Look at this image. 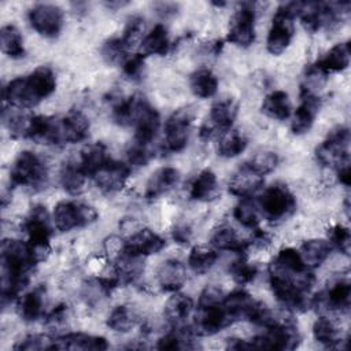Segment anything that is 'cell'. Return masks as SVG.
I'll return each mask as SVG.
<instances>
[{
    "instance_id": "obj_1",
    "label": "cell",
    "mask_w": 351,
    "mask_h": 351,
    "mask_svg": "<svg viewBox=\"0 0 351 351\" xmlns=\"http://www.w3.org/2000/svg\"><path fill=\"white\" fill-rule=\"evenodd\" d=\"M37 261L27 241L4 239L1 241V302H12L26 288Z\"/></svg>"
},
{
    "instance_id": "obj_2",
    "label": "cell",
    "mask_w": 351,
    "mask_h": 351,
    "mask_svg": "<svg viewBox=\"0 0 351 351\" xmlns=\"http://www.w3.org/2000/svg\"><path fill=\"white\" fill-rule=\"evenodd\" d=\"M47 180L48 167L41 156L32 151L18 154L10 169L11 185L38 189L47 184Z\"/></svg>"
},
{
    "instance_id": "obj_3",
    "label": "cell",
    "mask_w": 351,
    "mask_h": 351,
    "mask_svg": "<svg viewBox=\"0 0 351 351\" xmlns=\"http://www.w3.org/2000/svg\"><path fill=\"white\" fill-rule=\"evenodd\" d=\"M23 230L27 234V243L37 263L44 261L51 250L49 239L52 234L51 218L44 206L36 204L30 208L23 221Z\"/></svg>"
},
{
    "instance_id": "obj_4",
    "label": "cell",
    "mask_w": 351,
    "mask_h": 351,
    "mask_svg": "<svg viewBox=\"0 0 351 351\" xmlns=\"http://www.w3.org/2000/svg\"><path fill=\"white\" fill-rule=\"evenodd\" d=\"M299 8L300 1L285 3L277 8L266 40V48L271 55H281L291 44L295 33L293 19L298 16Z\"/></svg>"
},
{
    "instance_id": "obj_5",
    "label": "cell",
    "mask_w": 351,
    "mask_h": 351,
    "mask_svg": "<svg viewBox=\"0 0 351 351\" xmlns=\"http://www.w3.org/2000/svg\"><path fill=\"white\" fill-rule=\"evenodd\" d=\"M315 159L322 166L335 170L350 166V129L347 126L332 129L315 148Z\"/></svg>"
},
{
    "instance_id": "obj_6",
    "label": "cell",
    "mask_w": 351,
    "mask_h": 351,
    "mask_svg": "<svg viewBox=\"0 0 351 351\" xmlns=\"http://www.w3.org/2000/svg\"><path fill=\"white\" fill-rule=\"evenodd\" d=\"M258 206L267 221L278 222L288 218L296 210V199L285 184L276 182L263 191Z\"/></svg>"
},
{
    "instance_id": "obj_7",
    "label": "cell",
    "mask_w": 351,
    "mask_h": 351,
    "mask_svg": "<svg viewBox=\"0 0 351 351\" xmlns=\"http://www.w3.org/2000/svg\"><path fill=\"white\" fill-rule=\"evenodd\" d=\"M96 219V210L92 206L80 202H59L52 213V221L55 223V228L60 232H70L77 228L88 226Z\"/></svg>"
},
{
    "instance_id": "obj_8",
    "label": "cell",
    "mask_w": 351,
    "mask_h": 351,
    "mask_svg": "<svg viewBox=\"0 0 351 351\" xmlns=\"http://www.w3.org/2000/svg\"><path fill=\"white\" fill-rule=\"evenodd\" d=\"M193 117V110L184 107L167 118L165 123V145L169 152H180L186 147Z\"/></svg>"
},
{
    "instance_id": "obj_9",
    "label": "cell",
    "mask_w": 351,
    "mask_h": 351,
    "mask_svg": "<svg viewBox=\"0 0 351 351\" xmlns=\"http://www.w3.org/2000/svg\"><path fill=\"white\" fill-rule=\"evenodd\" d=\"M226 40L237 47L247 48L255 40V10L251 3H241L229 21Z\"/></svg>"
},
{
    "instance_id": "obj_10",
    "label": "cell",
    "mask_w": 351,
    "mask_h": 351,
    "mask_svg": "<svg viewBox=\"0 0 351 351\" xmlns=\"http://www.w3.org/2000/svg\"><path fill=\"white\" fill-rule=\"evenodd\" d=\"M30 26L41 36L53 38L58 37L63 27V11L48 3H40L33 5L27 14Z\"/></svg>"
},
{
    "instance_id": "obj_11",
    "label": "cell",
    "mask_w": 351,
    "mask_h": 351,
    "mask_svg": "<svg viewBox=\"0 0 351 351\" xmlns=\"http://www.w3.org/2000/svg\"><path fill=\"white\" fill-rule=\"evenodd\" d=\"M26 138L45 145L64 144L62 133V119L59 117L48 115L32 117Z\"/></svg>"
},
{
    "instance_id": "obj_12",
    "label": "cell",
    "mask_w": 351,
    "mask_h": 351,
    "mask_svg": "<svg viewBox=\"0 0 351 351\" xmlns=\"http://www.w3.org/2000/svg\"><path fill=\"white\" fill-rule=\"evenodd\" d=\"M3 99L15 108H32L43 99L37 93L29 75L16 77L3 88Z\"/></svg>"
},
{
    "instance_id": "obj_13",
    "label": "cell",
    "mask_w": 351,
    "mask_h": 351,
    "mask_svg": "<svg viewBox=\"0 0 351 351\" xmlns=\"http://www.w3.org/2000/svg\"><path fill=\"white\" fill-rule=\"evenodd\" d=\"M351 299V285L347 278H337L319 295H315L311 299V306L321 307L326 310L347 313L350 310Z\"/></svg>"
},
{
    "instance_id": "obj_14",
    "label": "cell",
    "mask_w": 351,
    "mask_h": 351,
    "mask_svg": "<svg viewBox=\"0 0 351 351\" xmlns=\"http://www.w3.org/2000/svg\"><path fill=\"white\" fill-rule=\"evenodd\" d=\"M234 319L223 307V302L221 304L199 308V315L193 324V332L199 336H213L222 329L232 325Z\"/></svg>"
},
{
    "instance_id": "obj_15",
    "label": "cell",
    "mask_w": 351,
    "mask_h": 351,
    "mask_svg": "<svg viewBox=\"0 0 351 351\" xmlns=\"http://www.w3.org/2000/svg\"><path fill=\"white\" fill-rule=\"evenodd\" d=\"M319 108H321V99L317 96V93L307 90L304 88H300V106L296 108L291 122L292 133L293 134L307 133L311 129Z\"/></svg>"
},
{
    "instance_id": "obj_16",
    "label": "cell",
    "mask_w": 351,
    "mask_h": 351,
    "mask_svg": "<svg viewBox=\"0 0 351 351\" xmlns=\"http://www.w3.org/2000/svg\"><path fill=\"white\" fill-rule=\"evenodd\" d=\"M130 174V166L111 159L107 165H104L97 173L93 174V180L97 188L106 193H114L121 191Z\"/></svg>"
},
{
    "instance_id": "obj_17",
    "label": "cell",
    "mask_w": 351,
    "mask_h": 351,
    "mask_svg": "<svg viewBox=\"0 0 351 351\" xmlns=\"http://www.w3.org/2000/svg\"><path fill=\"white\" fill-rule=\"evenodd\" d=\"M166 241L151 229H140L123 241V252L134 256H148L158 254Z\"/></svg>"
},
{
    "instance_id": "obj_18",
    "label": "cell",
    "mask_w": 351,
    "mask_h": 351,
    "mask_svg": "<svg viewBox=\"0 0 351 351\" xmlns=\"http://www.w3.org/2000/svg\"><path fill=\"white\" fill-rule=\"evenodd\" d=\"M263 176L252 170L247 163H244L229 180L228 189L233 196L240 199L252 197L263 186Z\"/></svg>"
},
{
    "instance_id": "obj_19",
    "label": "cell",
    "mask_w": 351,
    "mask_h": 351,
    "mask_svg": "<svg viewBox=\"0 0 351 351\" xmlns=\"http://www.w3.org/2000/svg\"><path fill=\"white\" fill-rule=\"evenodd\" d=\"M107 348H108V343L104 337L86 335V333H81V332H73V333H66V335L58 336V337H55V343H53V350L100 351V350H107Z\"/></svg>"
},
{
    "instance_id": "obj_20",
    "label": "cell",
    "mask_w": 351,
    "mask_h": 351,
    "mask_svg": "<svg viewBox=\"0 0 351 351\" xmlns=\"http://www.w3.org/2000/svg\"><path fill=\"white\" fill-rule=\"evenodd\" d=\"M133 126H134V140L144 144L152 143L160 126V117H159V112L149 104L148 100L140 108Z\"/></svg>"
},
{
    "instance_id": "obj_21",
    "label": "cell",
    "mask_w": 351,
    "mask_h": 351,
    "mask_svg": "<svg viewBox=\"0 0 351 351\" xmlns=\"http://www.w3.org/2000/svg\"><path fill=\"white\" fill-rule=\"evenodd\" d=\"M180 178H181L180 171L174 167L166 166V167L158 169L155 173L151 174L147 182L145 192H144L145 199L154 200L167 193L180 182Z\"/></svg>"
},
{
    "instance_id": "obj_22",
    "label": "cell",
    "mask_w": 351,
    "mask_h": 351,
    "mask_svg": "<svg viewBox=\"0 0 351 351\" xmlns=\"http://www.w3.org/2000/svg\"><path fill=\"white\" fill-rule=\"evenodd\" d=\"M156 281L159 287L166 292H177L186 281V269L178 259L165 261L158 271Z\"/></svg>"
},
{
    "instance_id": "obj_23",
    "label": "cell",
    "mask_w": 351,
    "mask_h": 351,
    "mask_svg": "<svg viewBox=\"0 0 351 351\" xmlns=\"http://www.w3.org/2000/svg\"><path fill=\"white\" fill-rule=\"evenodd\" d=\"M239 112V104L232 97H222L213 103L210 115H208V123L217 130L226 132L232 128L236 117Z\"/></svg>"
},
{
    "instance_id": "obj_24",
    "label": "cell",
    "mask_w": 351,
    "mask_h": 351,
    "mask_svg": "<svg viewBox=\"0 0 351 351\" xmlns=\"http://www.w3.org/2000/svg\"><path fill=\"white\" fill-rule=\"evenodd\" d=\"M62 119L63 143H80L88 137L89 119L80 110H70Z\"/></svg>"
},
{
    "instance_id": "obj_25",
    "label": "cell",
    "mask_w": 351,
    "mask_h": 351,
    "mask_svg": "<svg viewBox=\"0 0 351 351\" xmlns=\"http://www.w3.org/2000/svg\"><path fill=\"white\" fill-rule=\"evenodd\" d=\"M110 160L111 156L107 147L103 143H92L81 149L78 163L88 177H93Z\"/></svg>"
},
{
    "instance_id": "obj_26",
    "label": "cell",
    "mask_w": 351,
    "mask_h": 351,
    "mask_svg": "<svg viewBox=\"0 0 351 351\" xmlns=\"http://www.w3.org/2000/svg\"><path fill=\"white\" fill-rule=\"evenodd\" d=\"M210 241L215 250L230 251L239 255H243L250 247V241L240 239L236 230L229 225H221L215 228L211 233Z\"/></svg>"
},
{
    "instance_id": "obj_27",
    "label": "cell",
    "mask_w": 351,
    "mask_h": 351,
    "mask_svg": "<svg viewBox=\"0 0 351 351\" xmlns=\"http://www.w3.org/2000/svg\"><path fill=\"white\" fill-rule=\"evenodd\" d=\"M145 101H147L145 96L140 93H134L126 99L118 100L112 106V111H111L112 121L119 126H133L137 118V114Z\"/></svg>"
},
{
    "instance_id": "obj_28",
    "label": "cell",
    "mask_w": 351,
    "mask_h": 351,
    "mask_svg": "<svg viewBox=\"0 0 351 351\" xmlns=\"http://www.w3.org/2000/svg\"><path fill=\"white\" fill-rule=\"evenodd\" d=\"M219 195V185L214 171L202 170L191 184L189 196L197 202H211Z\"/></svg>"
},
{
    "instance_id": "obj_29",
    "label": "cell",
    "mask_w": 351,
    "mask_h": 351,
    "mask_svg": "<svg viewBox=\"0 0 351 351\" xmlns=\"http://www.w3.org/2000/svg\"><path fill=\"white\" fill-rule=\"evenodd\" d=\"M144 271V263L141 256L129 255L122 252L114 259V278L118 284H130L134 282Z\"/></svg>"
},
{
    "instance_id": "obj_30",
    "label": "cell",
    "mask_w": 351,
    "mask_h": 351,
    "mask_svg": "<svg viewBox=\"0 0 351 351\" xmlns=\"http://www.w3.org/2000/svg\"><path fill=\"white\" fill-rule=\"evenodd\" d=\"M193 310V300L189 295L176 292L165 304V317L173 326L184 325Z\"/></svg>"
},
{
    "instance_id": "obj_31",
    "label": "cell",
    "mask_w": 351,
    "mask_h": 351,
    "mask_svg": "<svg viewBox=\"0 0 351 351\" xmlns=\"http://www.w3.org/2000/svg\"><path fill=\"white\" fill-rule=\"evenodd\" d=\"M170 40L166 27L162 23L154 26V29L144 37L138 47V53L145 56L159 55L165 56L169 52Z\"/></svg>"
},
{
    "instance_id": "obj_32",
    "label": "cell",
    "mask_w": 351,
    "mask_h": 351,
    "mask_svg": "<svg viewBox=\"0 0 351 351\" xmlns=\"http://www.w3.org/2000/svg\"><path fill=\"white\" fill-rule=\"evenodd\" d=\"M332 245L329 241L322 239H311L306 240L299 250L300 258L306 267L314 269L321 266L330 255Z\"/></svg>"
},
{
    "instance_id": "obj_33",
    "label": "cell",
    "mask_w": 351,
    "mask_h": 351,
    "mask_svg": "<svg viewBox=\"0 0 351 351\" xmlns=\"http://www.w3.org/2000/svg\"><path fill=\"white\" fill-rule=\"evenodd\" d=\"M44 293L45 288L38 285L32 291L26 292L18 302V313L21 318L26 322L37 321L43 314L44 307Z\"/></svg>"
},
{
    "instance_id": "obj_34",
    "label": "cell",
    "mask_w": 351,
    "mask_h": 351,
    "mask_svg": "<svg viewBox=\"0 0 351 351\" xmlns=\"http://www.w3.org/2000/svg\"><path fill=\"white\" fill-rule=\"evenodd\" d=\"M261 111L269 118L277 121H285L291 117L292 106L288 93L284 90H273L262 101Z\"/></svg>"
},
{
    "instance_id": "obj_35",
    "label": "cell",
    "mask_w": 351,
    "mask_h": 351,
    "mask_svg": "<svg viewBox=\"0 0 351 351\" xmlns=\"http://www.w3.org/2000/svg\"><path fill=\"white\" fill-rule=\"evenodd\" d=\"M196 333L192 328H186L185 325L173 326L170 332L162 336L158 343L156 348L159 350H185V348H196L193 344V336Z\"/></svg>"
},
{
    "instance_id": "obj_36",
    "label": "cell",
    "mask_w": 351,
    "mask_h": 351,
    "mask_svg": "<svg viewBox=\"0 0 351 351\" xmlns=\"http://www.w3.org/2000/svg\"><path fill=\"white\" fill-rule=\"evenodd\" d=\"M313 336L319 344L328 348H340L341 343L346 341L341 337L340 329L328 317H319L315 319L313 325Z\"/></svg>"
},
{
    "instance_id": "obj_37",
    "label": "cell",
    "mask_w": 351,
    "mask_h": 351,
    "mask_svg": "<svg viewBox=\"0 0 351 351\" xmlns=\"http://www.w3.org/2000/svg\"><path fill=\"white\" fill-rule=\"evenodd\" d=\"M307 269L308 267H306L303 263L299 251L295 248H284L278 251L276 258L269 265V270H276L288 276H296Z\"/></svg>"
},
{
    "instance_id": "obj_38",
    "label": "cell",
    "mask_w": 351,
    "mask_h": 351,
    "mask_svg": "<svg viewBox=\"0 0 351 351\" xmlns=\"http://www.w3.org/2000/svg\"><path fill=\"white\" fill-rule=\"evenodd\" d=\"M350 56H351V48L350 43H339L335 47H332L326 55L319 59L317 63L318 66L326 73H336L343 71L350 64Z\"/></svg>"
},
{
    "instance_id": "obj_39",
    "label": "cell",
    "mask_w": 351,
    "mask_h": 351,
    "mask_svg": "<svg viewBox=\"0 0 351 351\" xmlns=\"http://www.w3.org/2000/svg\"><path fill=\"white\" fill-rule=\"evenodd\" d=\"M86 177L88 176L84 173L80 163L71 162V160L66 162L62 166L60 173H59V180H60L63 189L73 196L82 193V191L85 188Z\"/></svg>"
},
{
    "instance_id": "obj_40",
    "label": "cell",
    "mask_w": 351,
    "mask_h": 351,
    "mask_svg": "<svg viewBox=\"0 0 351 351\" xmlns=\"http://www.w3.org/2000/svg\"><path fill=\"white\" fill-rule=\"evenodd\" d=\"M255 299L243 289H234L223 298V307L234 321L247 319Z\"/></svg>"
},
{
    "instance_id": "obj_41",
    "label": "cell",
    "mask_w": 351,
    "mask_h": 351,
    "mask_svg": "<svg viewBox=\"0 0 351 351\" xmlns=\"http://www.w3.org/2000/svg\"><path fill=\"white\" fill-rule=\"evenodd\" d=\"M189 86L195 96L200 99L213 97L218 89V78L208 69H199L191 74Z\"/></svg>"
},
{
    "instance_id": "obj_42",
    "label": "cell",
    "mask_w": 351,
    "mask_h": 351,
    "mask_svg": "<svg viewBox=\"0 0 351 351\" xmlns=\"http://www.w3.org/2000/svg\"><path fill=\"white\" fill-rule=\"evenodd\" d=\"M0 47L3 53L11 59H21L25 56L22 34L14 25H5L0 29Z\"/></svg>"
},
{
    "instance_id": "obj_43",
    "label": "cell",
    "mask_w": 351,
    "mask_h": 351,
    "mask_svg": "<svg viewBox=\"0 0 351 351\" xmlns=\"http://www.w3.org/2000/svg\"><path fill=\"white\" fill-rule=\"evenodd\" d=\"M218 254L215 248L200 244L195 245L188 256V266L196 274L207 273L217 262Z\"/></svg>"
},
{
    "instance_id": "obj_44",
    "label": "cell",
    "mask_w": 351,
    "mask_h": 351,
    "mask_svg": "<svg viewBox=\"0 0 351 351\" xmlns=\"http://www.w3.org/2000/svg\"><path fill=\"white\" fill-rule=\"evenodd\" d=\"M247 137L237 129H228L222 133L218 143V154L223 158L239 156L247 148Z\"/></svg>"
},
{
    "instance_id": "obj_45",
    "label": "cell",
    "mask_w": 351,
    "mask_h": 351,
    "mask_svg": "<svg viewBox=\"0 0 351 351\" xmlns=\"http://www.w3.org/2000/svg\"><path fill=\"white\" fill-rule=\"evenodd\" d=\"M106 324L114 332L126 333L132 330V328L137 324V315L132 307L126 304H121L111 310Z\"/></svg>"
},
{
    "instance_id": "obj_46",
    "label": "cell",
    "mask_w": 351,
    "mask_h": 351,
    "mask_svg": "<svg viewBox=\"0 0 351 351\" xmlns=\"http://www.w3.org/2000/svg\"><path fill=\"white\" fill-rule=\"evenodd\" d=\"M233 218L244 228L255 229L259 225L261 211L251 197L241 199L233 208Z\"/></svg>"
},
{
    "instance_id": "obj_47",
    "label": "cell",
    "mask_w": 351,
    "mask_h": 351,
    "mask_svg": "<svg viewBox=\"0 0 351 351\" xmlns=\"http://www.w3.org/2000/svg\"><path fill=\"white\" fill-rule=\"evenodd\" d=\"M29 78L32 84L34 85L36 90L38 92L41 99H45L51 96L55 92L56 88V77L55 73L52 71L51 67L48 66H38L34 69L30 74Z\"/></svg>"
},
{
    "instance_id": "obj_48",
    "label": "cell",
    "mask_w": 351,
    "mask_h": 351,
    "mask_svg": "<svg viewBox=\"0 0 351 351\" xmlns=\"http://www.w3.org/2000/svg\"><path fill=\"white\" fill-rule=\"evenodd\" d=\"M144 32H145L144 18L136 15L128 21V23L123 29V33L121 36V41L123 43V45L126 47L128 51L133 49L134 47H140L141 41L145 37Z\"/></svg>"
},
{
    "instance_id": "obj_49",
    "label": "cell",
    "mask_w": 351,
    "mask_h": 351,
    "mask_svg": "<svg viewBox=\"0 0 351 351\" xmlns=\"http://www.w3.org/2000/svg\"><path fill=\"white\" fill-rule=\"evenodd\" d=\"M129 51L121 41V37H112L104 41L101 45V56L106 63L108 64H123L128 56Z\"/></svg>"
},
{
    "instance_id": "obj_50",
    "label": "cell",
    "mask_w": 351,
    "mask_h": 351,
    "mask_svg": "<svg viewBox=\"0 0 351 351\" xmlns=\"http://www.w3.org/2000/svg\"><path fill=\"white\" fill-rule=\"evenodd\" d=\"M229 273L237 284L247 285L252 282L258 276V267L256 265L247 262L245 258L240 255V258L229 266Z\"/></svg>"
},
{
    "instance_id": "obj_51",
    "label": "cell",
    "mask_w": 351,
    "mask_h": 351,
    "mask_svg": "<svg viewBox=\"0 0 351 351\" xmlns=\"http://www.w3.org/2000/svg\"><path fill=\"white\" fill-rule=\"evenodd\" d=\"M30 119L32 117L26 115V114H21V112H8L5 108L3 111V122L7 128V130L10 132V134L12 137H23L26 138V133L30 125Z\"/></svg>"
},
{
    "instance_id": "obj_52",
    "label": "cell",
    "mask_w": 351,
    "mask_h": 351,
    "mask_svg": "<svg viewBox=\"0 0 351 351\" xmlns=\"http://www.w3.org/2000/svg\"><path fill=\"white\" fill-rule=\"evenodd\" d=\"M247 165L261 176H265L276 169L278 165V155L273 151H259L247 162Z\"/></svg>"
},
{
    "instance_id": "obj_53",
    "label": "cell",
    "mask_w": 351,
    "mask_h": 351,
    "mask_svg": "<svg viewBox=\"0 0 351 351\" xmlns=\"http://www.w3.org/2000/svg\"><path fill=\"white\" fill-rule=\"evenodd\" d=\"M55 339H51L47 335H27L23 339L18 340L14 346V350L19 351H41V350H53Z\"/></svg>"
},
{
    "instance_id": "obj_54",
    "label": "cell",
    "mask_w": 351,
    "mask_h": 351,
    "mask_svg": "<svg viewBox=\"0 0 351 351\" xmlns=\"http://www.w3.org/2000/svg\"><path fill=\"white\" fill-rule=\"evenodd\" d=\"M126 156H128L129 166L141 167V166H145L154 155H152V151L149 149V144H144L137 140H133V143H130V145L128 147Z\"/></svg>"
},
{
    "instance_id": "obj_55",
    "label": "cell",
    "mask_w": 351,
    "mask_h": 351,
    "mask_svg": "<svg viewBox=\"0 0 351 351\" xmlns=\"http://www.w3.org/2000/svg\"><path fill=\"white\" fill-rule=\"evenodd\" d=\"M329 243L333 244L340 252L344 255H350V245H351V234L348 228L343 225H335L329 230Z\"/></svg>"
},
{
    "instance_id": "obj_56",
    "label": "cell",
    "mask_w": 351,
    "mask_h": 351,
    "mask_svg": "<svg viewBox=\"0 0 351 351\" xmlns=\"http://www.w3.org/2000/svg\"><path fill=\"white\" fill-rule=\"evenodd\" d=\"M123 74L132 80V81H138L143 77L144 73V56L140 55L138 52L129 56L125 63L122 64Z\"/></svg>"
},
{
    "instance_id": "obj_57",
    "label": "cell",
    "mask_w": 351,
    "mask_h": 351,
    "mask_svg": "<svg viewBox=\"0 0 351 351\" xmlns=\"http://www.w3.org/2000/svg\"><path fill=\"white\" fill-rule=\"evenodd\" d=\"M223 292L221 288H218L217 285H207L199 296L197 300V306L199 308H206V307H213L217 304H221L223 302Z\"/></svg>"
},
{
    "instance_id": "obj_58",
    "label": "cell",
    "mask_w": 351,
    "mask_h": 351,
    "mask_svg": "<svg viewBox=\"0 0 351 351\" xmlns=\"http://www.w3.org/2000/svg\"><path fill=\"white\" fill-rule=\"evenodd\" d=\"M67 318V306L66 304H59L56 306L48 315H47V325L52 328H59L66 322Z\"/></svg>"
},
{
    "instance_id": "obj_59",
    "label": "cell",
    "mask_w": 351,
    "mask_h": 351,
    "mask_svg": "<svg viewBox=\"0 0 351 351\" xmlns=\"http://www.w3.org/2000/svg\"><path fill=\"white\" fill-rule=\"evenodd\" d=\"M171 237L178 244H186L191 241L192 230L186 223H177L171 230Z\"/></svg>"
},
{
    "instance_id": "obj_60",
    "label": "cell",
    "mask_w": 351,
    "mask_h": 351,
    "mask_svg": "<svg viewBox=\"0 0 351 351\" xmlns=\"http://www.w3.org/2000/svg\"><path fill=\"white\" fill-rule=\"evenodd\" d=\"M177 8H178V5L174 4V3H158L156 4L158 12L165 18L170 16V15H174L177 12Z\"/></svg>"
},
{
    "instance_id": "obj_61",
    "label": "cell",
    "mask_w": 351,
    "mask_h": 351,
    "mask_svg": "<svg viewBox=\"0 0 351 351\" xmlns=\"http://www.w3.org/2000/svg\"><path fill=\"white\" fill-rule=\"evenodd\" d=\"M226 347L230 350H252L250 340L244 339H228Z\"/></svg>"
},
{
    "instance_id": "obj_62",
    "label": "cell",
    "mask_w": 351,
    "mask_h": 351,
    "mask_svg": "<svg viewBox=\"0 0 351 351\" xmlns=\"http://www.w3.org/2000/svg\"><path fill=\"white\" fill-rule=\"evenodd\" d=\"M337 173V178L339 181L344 185V186H350L351 184V173H350V166H344L336 170Z\"/></svg>"
},
{
    "instance_id": "obj_63",
    "label": "cell",
    "mask_w": 351,
    "mask_h": 351,
    "mask_svg": "<svg viewBox=\"0 0 351 351\" xmlns=\"http://www.w3.org/2000/svg\"><path fill=\"white\" fill-rule=\"evenodd\" d=\"M123 4H128V3H119V1H118V3H107L106 5L110 7V8H112V7H122Z\"/></svg>"
}]
</instances>
